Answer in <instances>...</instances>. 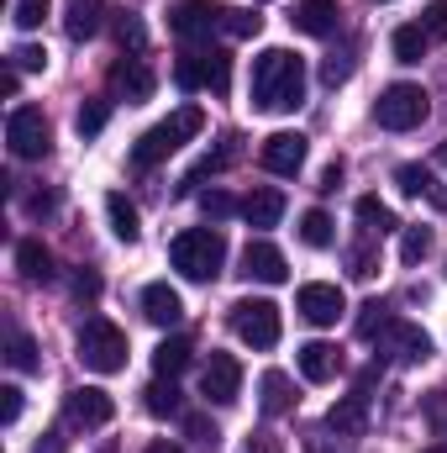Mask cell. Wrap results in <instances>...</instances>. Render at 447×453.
I'll return each mask as SVG.
<instances>
[{
  "instance_id": "cell-1",
  "label": "cell",
  "mask_w": 447,
  "mask_h": 453,
  "mask_svg": "<svg viewBox=\"0 0 447 453\" xmlns=\"http://www.w3.org/2000/svg\"><path fill=\"white\" fill-rule=\"evenodd\" d=\"M306 64L290 48H263L253 58V111H300Z\"/></svg>"
},
{
  "instance_id": "cell-2",
  "label": "cell",
  "mask_w": 447,
  "mask_h": 453,
  "mask_svg": "<svg viewBox=\"0 0 447 453\" xmlns=\"http://www.w3.org/2000/svg\"><path fill=\"white\" fill-rule=\"evenodd\" d=\"M169 264L185 274V280H195V285H206V280H216L226 264V237L216 226H190V232H179L174 242H169Z\"/></svg>"
},
{
  "instance_id": "cell-3",
  "label": "cell",
  "mask_w": 447,
  "mask_h": 453,
  "mask_svg": "<svg viewBox=\"0 0 447 453\" xmlns=\"http://www.w3.org/2000/svg\"><path fill=\"white\" fill-rule=\"evenodd\" d=\"M201 127H206V111H201V106H179L169 121L148 127V132L132 142V169H153V164H163V158H169L179 142H190Z\"/></svg>"
},
{
  "instance_id": "cell-4",
  "label": "cell",
  "mask_w": 447,
  "mask_h": 453,
  "mask_svg": "<svg viewBox=\"0 0 447 453\" xmlns=\"http://www.w3.org/2000/svg\"><path fill=\"white\" fill-rule=\"evenodd\" d=\"M80 364L90 369V374H121L126 369V333L106 322V317H90L85 327H80Z\"/></svg>"
},
{
  "instance_id": "cell-5",
  "label": "cell",
  "mask_w": 447,
  "mask_h": 453,
  "mask_svg": "<svg viewBox=\"0 0 447 453\" xmlns=\"http://www.w3.org/2000/svg\"><path fill=\"white\" fill-rule=\"evenodd\" d=\"M432 111V96L421 90V85H390L379 101H374V121L384 127V132H411V127H421Z\"/></svg>"
},
{
  "instance_id": "cell-6",
  "label": "cell",
  "mask_w": 447,
  "mask_h": 453,
  "mask_svg": "<svg viewBox=\"0 0 447 453\" xmlns=\"http://www.w3.org/2000/svg\"><path fill=\"white\" fill-rule=\"evenodd\" d=\"M5 142H11L16 158H42L53 148V127H48L42 106H16L5 116Z\"/></svg>"
},
{
  "instance_id": "cell-7",
  "label": "cell",
  "mask_w": 447,
  "mask_h": 453,
  "mask_svg": "<svg viewBox=\"0 0 447 453\" xmlns=\"http://www.w3.org/2000/svg\"><path fill=\"white\" fill-rule=\"evenodd\" d=\"M231 333L247 348H274L279 342V306L274 301H237L231 306Z\"/></svg>"
},
{
  "instance_id": "cell-8",
  "label": "cell",
  "mask_w": 447,
  "mask_h": 453,
  "mask_svg": "<svg viewBox=\"0 0 447 453\" xmlns=\"http://www.w3.org/2000/svg\"><path fill=\"white\" fill-rule=\"evenodd\" d=\"M169 32L179 42H201V37L222 32V5H211V0H174L169 5Z\"/></svg>"
},
{
  "instance_id": "cell-9",
  "label": "cell",
  "mask_w": 447,
  "mask_h": 453,
  "mask_svg": "<svg viewBox=\"0 0 447 453\" xmlns=\"http://www.w3.org/2000/svg\"><path fill=\"white\" fill-rule=\"evenodd\" d=\"M201 395H206L211 406H231V401L242 395V364H237L231 353H211V358H206V369H201Z\"/></svg>"
},
{
  "instance_id": "cell-10",
  "label": "cell",
  "mask_w": 447,
  "mask_h": 453,
  "mask_svg": "<svg viewBox=\"0 0 447 453\" xmlns=\"http://www.w3.org/2000/svg\"><path fill=\"white\" fill-rule=\"evenodd\" d=\"M111 96L116 101H126V106H142V101H153V90H158V80H153V69L142 64V58H121L111 64Z\"/></svg>"
},
{
  "instance_id": "cell-11",
  "label": "cell",
  "mask_w": 447,
  "mask_h": 453,
  "mask_svg": "<svg viewBox=\"0 0 447 453\" xmlns=\"http://www.w3.org/2000/svg\"><path fill=\"white\" fill-rule=\"evenodd\" d=\"M258 164H263L269 174H300V164H306V137H300V132H274V137H263Z\"/></svg>"
},
{
  "instance_id": "cell-12",
  "label": "cell",
  "mask_w": 447,
  "mask_h": 453,
  "mask_svg": "<svg viewBox=\"0 0 447 453\" xmlns=\"http://www.w3.org/2000/svg\"><path fill=\"white\" fill-rule=\"evenodd\" d=\"M295 311H300L311 327H332L337 317L347 311V301H342V290H337V285H300Z\"/></svg>"
},
{
  "instance_id": "cell-13",
  "label": "cell",
  "mask_w": 447,
  "mask_h": 453,
  "mask_svg": "<svg viewBox=\"0 0 447 453\" xmlns=\"http://www.w3.org/2000/svg\"><path fill=\"white\" fill-rule=\"evenodd\" d=\"M242 274L247 280H258V285H284L290 280V264H284V253L274 248V242H247L242 248Z\"/></svg>"
},
{
  "instance_id": "cell-14",
  "label": "cell",
  "mask_w": 447,
  "mask_h": 453,
  "mask_svg": "<svg viewBox=\"0 0 447 453\" xmlns=\"http://www.w3.org/2000/svg\"><path fill=\"white\" fill-rule=\"evenodd\" d=\"M64 411H69V422H80V427H106L116 417V401L106 390H95V385H80V390H69Z\"/></svg>"
},
{
  "instance_id": "cell-15",
  "label": "cell",
  "mask_w": 447,
  "mask_h": 453,
  "mask_svg": "<svg viewBox=\"0 0 447 453\" xmlns=\"http://www.w3.org/2000/svg\"><path fill=\"white\" fill-rule=\"evenodd\" d=\"M142 317L153 322V327H179V317H185V301H179V290L174 285H148L142 290Z\"/></svg>"
},
{
  "instance_id": "cell-16",
  "label": "cell",
  "mask_w": 447,
  "mask_h": 453,
  "mask_svg": "<svg viewBox=\"0 0 447 453\" xmlns=\"http://www.w3.org/2000/svg\"><path fill=\"white\" fill-rule=\"evenodd\" d=\"M295 364H300V374L311 385H327V380H337V369H342V353H337L332 342H306L295 353Z\"/></svg>"
},
{
  "instance_id": "cell-17",
  "label": "cell",
  "mask_w": 447,
  "mask_h": 453,
  "mask_svg": "<svg viewBox=\"0 0 447 453\" xmlns=\"http://www.w3.org/2000/svg\"><path fill=\"white\" fill-rule=\"evenodd\" d=\"M290 21H295V32H306V37H332L337 32V0H300Z\"/></svg>"
},
{
  "instance_id": "cell-18",
  "label": "cell",
  "mask_w": 447,
  "mask_h": 453,
  "mask_svg": "<svg viewBox=\"0 0 447 453\" xmlns=\"http://www.w3.org/2000/svg\"><path fill=\"white\" fill-rule=\"evenodd\" d=\"M258 406H263V417H284V411L295 406V385H290L284 369H269V374L258 380Z\"/></svg>"
},
{
  "instance_id": "cell-19",
  "label": "cell",
  "mask_w": 447,
  "mask_h": 453,
  "mask_svg": "<svg viewBox=\"0 0 447 453\" xmlns=\"http://www.w3.org/2000/svg\"><path fill=\"white\" fill-rule=\"evenodd\" d=\"M327 427L342 433V438H358V433L368 427V401H363V395H342L332 411H327Z\"/></svg>"
},
{
  "instance_id": "cell-20",
  "label": "cell",
  "mask_w": 447,
  "mask_h": 453,
  "mask_svg": "<svg viewBox=\"0 0 447 453\" xmlns=\"http://www.w3.org/2000/svg\"><path fill=\"white\" fill-rule=\"evenodd\" d=\"M242 217H247V226H279V217H284V190H253L247 201H242Z\"/></svg>"
},
{
  "instance_id": "cell-21",
  "label": "cell",
  "mask_w": 447,
  "mask_h": 453,
  "mask_svg": "<svg viewBox=\"0 0 447 453\" xmlns=\"http://www.w3.org/2000/svg\"><path fill=\"white\" fill-rule=\"evenodd\" d=\"M101 21H106V5H101V0H69L64 32H69L74 42H85V37H95V32H101Z\"/></svg>"
},
{
  "instance_id": "cell-22",
  "label": "cell",
  "mask_w": 447,
  "mask_h": 453,
  "mask_svg": "<svg viewBox=\"0 0 447 453\" xmlns=\"http://www.w3.org/2000/svg\"><path fill=\"white\" fill-rule=\"evenodd\" d=\"M106 217H111L116 242H137V237H142V217H137V206H132L121 190H111V196H106Z\"/></svg>"
},
{
  "instance_id": "cell-23",
  "label": "cell",
  "mask_w": 447,
  "mask_h": 453,
  "mask_svg": "<svg viewBox=\"0 0 447 453\" xmlns=\"http://www.w3.org/2000/svg\"><path fill=\"white\" fill-rule=\"evenodd\" d=\"M16 269H21L27 280L48 285V280H53V253H48L37 237H27V242H16Z\"/></svg>"
},
{
  "instance_id": "cell-24",
  "label": "cell",
  "mask_w": 447,
  "mask_h": 453,
  "mask_svg": "<svg viewBox=\"0 0 447 453\" xmlns=\"http://www.w3.org/2000/svg\"><path fill=\"white\" fill-rule=\"evenodd\" d=\"M153 369H158L163 380L185 374V369H190V338H163L153 348Z\"/></svg>"
},
{
  "instance_id": "cell-25",
  "label": "cell",
  "mask_w": 447,
  "mask_h": 453,
  "mask_svg": "<svg viewBox=\"0 0 447 453\" xmlns=\"http://www.w3.org/2000/svg\"><path fill=\"white\" fill-rule=\"evenodd\" d=\"M390 338H395V348H400L405 364H427V358H432V338H427L421 327H411V322H395Z\"/></svg>"
},
{
  "instance_id": "cell-26",
  "label": "cell",
  "mask_w": 447,
  "mask_h": 453,
  "mask_svg": "<svg viewBox=\"0 0 447 453\" xmlns=\"http://www.w3.org/2000/svg\"><path fill=\"white\" fill-rule=\"evenodd\" d=\"M142 395H148V411H153V417H179V411H185V401H179V385H174V380H163V374H158V380H153Z\"/></svg>"
},
{
  "instance_id": "cell-27",
  "label": "cell",
  "mask_w": 447,
  "mask_h": 453,
  "mask_svg": "<svg viewBox=\"0 0 447 453\" xmlns=\"http://www.w3.org/2000/svg\"><path fill=\"white\" fill-rule=\"evenodd\" d=\"M390 42H395V58H400V64H421L432 37H427V32H421V21H416V27H395V37H390Z\"/></svg>"
},
{
  "instance_id": "cell-28",
  "label": "cell",
  "mask_w": 447,
  "mask_h": 453,
  "mask_svg": "<svg viewBox=\"0 0 447 453\" xmlns=\"http://www.w3.org/2000/svg\"><path fill=\"white\" fill-rule=\"evenodd\" d=\"M174 85H179V90H201V85H211V58H206V53H185V58L174 64Z\"/></svg>"
},
{
  "instance_id": "cell-29",
  "label": "cell",
  "mask_w": 447,
  "mask_h": 453,
  "mask_svg": "<svg viewBox=\"0 0 447 453\" xmlns=\"http://www.w3.org/2000/svg\"><path fill=\"white\" fill-rule=\"evenodd\" d=\"M352 211H358V222L368 226V232H379V237L400 226V222H395V211H390V206H384L379 196H358V206H352Z\"/></svg>"
},
{
  "instance_id": "cell-30",
  "label": "cell",
  "mask_w": 447,
  "mask_h": 453,
  "mask_svg": "<svg viewBox=\"0 0 447 453\" xmlns=\"http://www.w3.org/2000/svg\"><path fill=\"white\" fill-rule=\"evenodd\" d=\"M395 185H400L405 196H432L437 206H447V196L443 190H432V174H427L421 164H400V169H395Z\"/></svg>"
},
{
  "instance_id": "cell-31",
  "label": "cell",
  "mask_w": 447,
  "mask_h": 453,
  "mask_svg": "<svg viewBox=\"0 0 447 453\" xmlns=\"http://www.w3.org/2000/svg\"><path fill=\"white\" fill-rule=\"evenodd\" d=\"M295 232H300V242H306V248H332V242H337V226H332L327 211H306Z\"/></svg>"
},
{
  "instance_id": "cell-32",
  "label": "cell",
  "mask_w": 447,
  "mask_h": 453,
  "mask_svg": "<svg viewBox=\"0 0 447 453\" xmlns=\"http://www.w3.org/2000/svg\"><path fill=\"white\" fill-rule=\"evenodd\" d=\"M5 364H11V369H21V374H37V369H42L37 342L27 338V333H11V338H5Z\"/></svg>"
},
{
  "instance_id": "cell-33",
  "label": "cell",
  "mask_w": 447,
  "mask_h": 453,
  "mask_svg": "<svg viewBox=\"0 0 447 453\" xmlns=\"http://www.w3.org/2000/svg\"><path fill=\"white\" fill-rule=\"evenodd\" d=\"M231 158H237V137H226V142L216 148V153H206V158H201V164H195V169L185 174V190H190V185H201L206 174H222L226 164H231Z\"/></svg>"
},
{
  "instance_id": "cell-34",
  "label": "cell",
  "mask_w": 447,
  "mask_h": 453,
  "mask_svg": "<svg viewBox=\"0 0 447 453\" xmlns=\"http://www.w3.org/2000/svg\"><path fill=\"white\" fill-rule=\"evenodd\" d=\"M390 327H395V322H390V306H384V301H363V306H358V338H379V333H390Z\"/></svg>"
},
{
  "instance_id": "cell-35",
  "label": "cell",
  "mask_w": 447,
  "mask_h": 453,
  "mask_svg": "<svg viewBox=\"0 0 447 453\" xmlns=\"http://www.w3.org/2000/svg\"><path fill=\"white\" fill-rule=\"evenodd\" d=\"M222 32H226V37H258V32H263V16H258V11L222 5Z\"/></svg>"
},
{
  "instance_id": "cell-36",
  "label": "cell",
  "mask_w": 447,
  "mask_h": 453,
  "mask_svg": "<svg viewBox=\"0 0 447 453\" xmlns=\"http://www.w3.org/2000/svg\"><path fill=\"white\" fill-rule=\"evenodd\" d=\"M106 121H111V106H106V101H85V106L74 111L80 137H101V132H106Z\"/></svg>"
},
{
  "instance_id": "cell-37",
  "label": "cell",
  "mask_w": 447,
  "mask_h": 453,
  "mask_svg": "<svg viewBox=\"0 0 447 453\" xmlns=\"http://www.w3.org/2000/svg\"><path fill=\"white\" fill-rule=\"evenodd\" d=\"M432 253V226H405V237H400V258L405 264H421Z\"/></svg>"
},
{
  "instance_id": "cell-38",
  "label": "cell",
  "mask_w": 447,
  "mask_h": 453,
  "mask_svg": "<svg viewBox=\"0 0 447 453\" xmlns=\"http://www.w3.org/2000/svg\"><path fill=\"white\" fill-rule=\"evenodd\" d=\"M48 5H53V0H16V5H11V16H16V27H21V32H37V27H42V16H48Z\"/></svg>"
},
{
  "instance_id": "cell-39",
  "label": "cell",
  "mask_w": 447,
  "mask_h": 453,
  "mask_svg": "<svg viewBox=\"0 0 447 453\" xmlns=\"http://www.w3.org/2000/svg\"><path fill=\"white\" fill-rule=\"evenodd\" d=\"M206 58H211V85H206V90H211V96H226V90H231V58H226L222 48H211Z\"/></svg>"
},
{
  "instance_id": "cell-40",
  "label": "cell",
  "mask_w": 447,
  "mask_h": 453,
  "mask_svg": "<svg viewBox=\"0 0 447 453\" xmlns=\"http://www.w3.org/2000/svg\"><path fill=\"white\" fill-rule=\"evenodd\" d=\"M201 211H206L211 222H226V217L237 211V201H231L226 190H201Z\"/></svg>"
},
{
  "instance_id": "cell-41",
  "label": "cell",
  "mask_w": 447,
  "mask_h": 453,
  "mask_svg": "<svg viewBox=\"0 0 447 453\" xmlns=\"http://www.w3.org/2000/svg\"><path fill=\"white\" fill-rule=\"evenodd\" d=\"M421 32L437 37V42H447V0H432V5L421 11Z\"/></svg>"
},
{
  "instance_id": "cell-42",
  "label": "cell",
  "mask_w": 447,
  "mask_h": 453,
  "mask_svg": "<svg viewBox=\"0 0 447 453\" xmlns=\"http://www.w3.org/2000/svg\"><path fill=\"white\" fill-rule=\"evenodd\" d=\"M116 37H121V48H132V53H142V42H148L142 21H132V16H121V21H116Z\"/></svg>"
},
{
  "instance_id": "cell-43",
  "label": "cell",
  "mask_w": 447,
  "mask_h": 453,
  "mask_svg": "<svg viewBox=\"0 0 447 453\" xmlns=\"http://www.w3.org/2000/svg\"><path fill=\"white\" fill-rule=\"evenodd\" d=\"M11 64H16V69H27V74H32V69H48V53H42V48H32V42H21V48H16V53H11Z\"/></svg>"
},
{
  "instance_id": "cell-44",
  "label": "cell",
  "mask_w": 447,
  "mask_h": 453,
  "mask_svg": "<svg viewBox=\"0 0 447 453\" xmlns=\"http://www.w3.org/2000/svg\"><path fill=\"white\" fill-rule=\"evenodd\" d=\"M185 427H190V438H195V443H201L206 453H216V438H222V433H216V427H211L206 417H190Z\"/></svg>"
},
{
  "instance_id": "cell-45",
  "label": "cell",
  "mask_w": 447,
  "mask_h": 453,
  "mask_svg": "<svg viewBox=\"0 0 447 453\" xmlns=\"http://www.w3.org/2000/svg\"><path fill=\"white\" fill-rule=\"evenodd\" d=\"M16 417H21V390H16V385H0V422L11 427Z\"/></svg>"
},
{
  "instance_id": "cell-46",
  "label": "cell",
  "mask_w": 447,
  "mask_h": 453,
  "mask_svg": "<svg viewBox=\"0 0 447 453\" xmlns=\"http://www.w3.org/2000/svg\"><path fill=\"white\" fill-rule=\"evenodd\" d=\"M347 74H352V58H337V53H332V58L322 64V85H332V90L347 80Z\"/></svg>"
},
{
  "instance_id": "cell-47",
  "label": "cell",
  "mask_w": 447,
  "mask_h": 453,
  "mask_svg": "<svg viewBox=\"0 0 447 453\" xmlns=\"http://www.w3.org/2000/svg\"><path fill=\"white\" fill-rule=\"evenodd\" d=\"M74 296H80V301H95V296H101V274H95V269H80V274H74Z\"/></svg>"
},
{
  "instance_id": "cell-48",
  "label": "cell",
  "mask_w": 447,
  "mask_h": 453,
  "mask_svg": "<svg viewBox=\"0 0 447 453\" xmlns=\"http://www.w3.org/2000/svg\"><path fill=\"white\" fill-rule=\"evenodd\" d=\"M352 274H358V280L374 274V253H368V248H352Z\"/></svg>"
},
{
  "instance_id": "cell-49",
  "label": "cell",
  "mask_w": 447,
  "mask_h": 453,
  "mask_svg": "<svg viewBox=\"0 0 447 453\" xmlns=\"http://www.w3.org/2000/svg\"><path fill=\"white\" fill-rule=\"evenodd\" d=\"M32 453H64V433H42V438L32 443Z\"/></svg>"
},
{
  "instance_id": "cell-50",
  "label": "cell",
  "mask_w": 447,
  "mask_h": 453,
  "mask_svg": "<svg viewBox=\"0 0 447 453\" xmlns=\"http://www.w3.org/2000/svg\"><path fill=\"white\" fill-rule=\"evenodd\" d=\"M337 185H342V164H327V174H322V185H316V190H322V196H332Z\"/></svg>"
},
{
  "instance_id": "cell-51",
  "label": "cell",
  "mask_w": 447,
  "mask_h": 453,
  "mask_svg": "<svg viewBox=\"0 0 447 453\" xmlns=\"http://www.w3.org/2000/svg\"><path fill=\"white\" fill-rule=\"evenodd\" d=\"M16 90H21V69H16V64H11V69H5V74H0V96H16Z\"/></svg>"
},
{
  "instance_id": "cell-52",
  "label": "cell",
  "mask_w": 447,
  "mask_h": 453,
  "mask_svg": "<svg viewBox=\"0 0 447 453\" xmlns=\"http://www.w3.org/2000/svg\"><path fill=\"white\" fill-rule=\"evenodd\" d=\"M27 211H32V217H48V211H53V196H48V190H42V196H32V201H27Z\"/></svg>"
},
{
  "instance_id": "cell-53",
  "label": "cell",
  "mask_w": 447,
  "mask_h": 453,
  "mask_svg": "<svg viewBox=\"0 0 447 453\" xmlns=\"http://www.w3.org/2000/svg\"><path fill=\"white\" fill-rule=\"evenodd\" d=\"M148 453H185L179 443H169V438H158V443H148Z\"/></svg>"
},
{
  "instance_id": "cell-54",
  "label": "cell",
  "mask_w": 447,
  "mask_h": 453,
  "mask_svg": "<svg viewBox=\"0 0 447 453\" xmlns=\"http://www.w3.org/2000/svg\"><path fill=\"white\" fill-rule=\"evenodd\" d=\"M242 453H274V449H269V438H247V449Z\"/></svg>"
},
{
  "instance_id": "cell-55",
  "label": "cell",
  "mask_w": 447,
  "mask_h": 453,
  "mask_svg": "<svg viewBox=\"0 0 447 453\" xmlns=\"http://www.w3.org/2000/svg\"><path fill=\"white\" fill-rule=\"evenodd\" d=\"M437 164L447 169V142H437Z\"/></svg>"
},
{
  "instance_id": "cell-56",
  "label": "cell",
  "mask_w": 447,
  "mask_h": 453,
  "mask_svg": "<svg viewBox=\"0 0 447 453\" xmlns=\"http://www.w3.org/2000/svg\"><path fill=\"white\" fill-rule=\"evenodd\" d=\"M421 453H447V443H432V449H421Z\"/></svg>"
}]
</instances>
